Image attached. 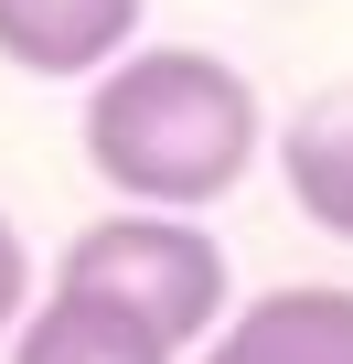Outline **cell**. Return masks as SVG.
I'll return each mask as SVG.
<instances>
[{
  "mask_svg": "<svg viewBox=\"0 0 353 364\" xmlns=\"http://www.w3.org/2000/svg\"><path fill=\"white\" fill-rule=\"evenodd\" d=\"M278 182H289V204L353 247V86H321L300 97V118L278 129Z\"/></svg>",
  "mask_w": 353,
  "mask_h": 364,
  "instance_id": "5b68a950",
  "label": "cell"
},
{
  "mask_svg": "<svg viewBox=\"0 0 353 364\" xmlns=\"http://www.w3.org/2000/svg\"><path fill=\"white\" fill-rule=\"evenodd\" d=\"M11 364H183L150 321H129L118 300H86V289H54L33 300V321L11 332Z\"/></svg>",
  "mask_w": 353,
  "mask_h": 364,
  "instance_id": "8992f818",
  "label": "cell"
},
{
  "mask_svg": "<svg viewBox=\"0 0 353 364\" xmlns=\"http://www.w3.org/2000/svg\"><path fill=\"white\" fill-rule=\"evenodd\" d=\"M193 364H353V289L289 279L268 300H236Z\"/></svg>",
  "mask_w": 353,
  "mask_h": 364,
  "instance_id": "3957f363",
  "label": "cell"
},
{
  "mask_svg": "<svg viewBox=\"0 0 353 364\" xmlns=\"http://www.w3.org/2000/svg\"><path fill=\"white\" fill-rule=\"evenodd\" d=\"M139 11L150 0H0V65L97 86L118 54H139Z\"/></svg>",
  "mask_w": 353,
  "mask_h": 364,
  "instance_id": "277c9868",
  "label": "cell"
},
{
  "mask_svg": "<svg viewBox=\"0 0 353 364\" xmlns=\"http://www.w3.org/2000/svg\"><path fill=\"white\" fill-rule=\"evenodd\" d=\"M22 321H33V247L11 236V215H0V353H11Z\"/></svg>",
  "mask_w": 353,
  "mask_h": 364,
  "instance_id": "52a82bcc",
  "label": "cell"
},
{
  "mask_svg": "<svg viewBox=\"0 0 353 364\" xmlns=\"http://www.w3.org/2000/svg\"><path fill=\"white\" fill-rule=\"evenodd\" d=\"M75 139H86V171L118 204H139V215H204V204H225L257 171L268 107L204 43H139V54H118L86 86Z\"/></svg>",
  "mask_w": 353,
  "mask_h": 364,
  "instance_id": "6da1fadb",
  "label": "cell"
},
{
  "mask_svg": "<svg viewBox=\"0 0 353 364\" xmlns=\"http://www.w3.org/2000/svg\"><path fill=\"white\" fill-rule=\"evenodd\" d=\"M54 289L118 300L129 321H150L183 364H193V353L225 332V311H236V300H225V289H236V279H225V247H214L193 215H139V204H129V215H97V225L54 257Z\"/></svg>",
  "mask_w": 353,
  "mask_h": 364,
  "instance_id": "7a4b0ae2",
  "label": "cell"
}]
</instances>
